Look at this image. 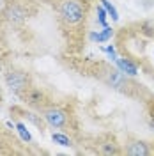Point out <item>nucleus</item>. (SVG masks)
I'll return each mask as SVG.
<instances>
[{
    "label": "nucleus",
    "instance_id": "6",
    "mask_svg": "<svg viewBox=\"0 0 154 156\" xmlns=\"http://www.w3.org/2000/svg\"><path fill=\"white\" fill-rule=\"evenodd\" d=\"M117 64H119V68L122 69L124 73H128V75H136V66L135 64H131L129 60H122V58H117Z\"/></svg>",
    "mask_w": 154,
    "mask_h": 156
},
{
    "label": "nucleus",
    "instance_id": "10",
    "mask_svg": "<svg viewBox=\"0 0 154 156\" xmlns=\"http://www.w3.org/2000/svg\"><path fill=\"white\" fill-rule=\"evenodd\" d=\"M101 4H103V7L106 9V12H108V14H110L112 18H114V20H119V14H117L115 7H114V5H112V4H110L108 0H101Z\"/></svg>",
    "mask_w": 154,
    "mask_h": 156
},
{
    "label": "nucleus",
    "instance_id": "5",
    "mask_svg": "<svg viewBox=\"0 0 154 156\" xmlns=\"http://www.w3.org/2000/svg\"><path fill=\"white\" fill-rule=\"evenodd\" d=\"M25 98H27V101L30 105H41L43 103V94L37 89H29V92L25 94Z\"/></svg>",
    "mask_w": 154,
    "mask_h": 156
},
{
    "label": "nucleus",
    "instance_id": "11",
    "mask_svg": "<svg viewBox=\"0 0 154 156\" xmlns=\"http://www.w3.org/2000/svg\"><path fill=\"white\" fill-rule=\"evenodd\" d=\"M16 128H18V131H19V135H21V138H23L25 142H29V140H30V133L27 131V128L23 126V124H18Z\"/></svg>",
    "mask_w": 154,
    "mask_h": 156
},
{
    "label": "nucleus",
    "instance_id": "7",
    "mask_svg": "<svg viewBox=\"0 0 154 156\" xmlns=\"http://www.w3.org/2000/svg\"><path fill=\"white\" fill-rule=\"evenodd\" d=\"M112 34H114V32H112V29H110V27H105V29H103V32L92 34L90 37L94 39V41H99V43H103V41H108V39L112 37Z\"/></svg>",
    "mask_w": 154,
    "mask_h": 156
},
{
    "label": "nucleus",
    "instance_id": "3",
    "mask_svg": "<svg viewBox=\"0 0 154 156\" xmlns=\"http://www.w3.org/2000/svg\"><path fill=\"white\" fill-rule=\"evenodd\" d=\"M7 83H9V87L12 90H16V92H21V90H25L27 87V83H29V78L25 73H9L7 75Z\"/></svg>",
    "mask_w": 154,
    "mask_h": 156
},
{
    "label": "nucleus",
    "instance_id": "2",
    "mask_svg": "<svg viewBox=\"0 0 154 156\" xmlns=\"http://www.w3.org/2000/svg\"><path fill=\"white\" fill-rule=\"evenodd\" d=\"M43 117H44V121L48 122L50 126H53V128H66L69 122L68 114L62 108H55V107H50L46 110H43Z\"/></svg>",
    "mask_w": 154,
    "mask_h": 156
},
{
    "label": "nucleus",
    "instance_id": "9",
    "mask_svg": "<svg viewBox=\"0 0 154 156\" xmlns=\"http://www.w3.org/2000/svg\"><path fill=\"white\" fill-rule=\"evenodd\" d=\"M103 146H105L103 149H101L103 154H119V153H121V149H119L117 144H114V142H112V144L108 142V144H103Z\"/></svg>",
    "mask_w": 154,
    "mask_h": 156
},
{
    "label": "nucleus",
    "instance_id": "12",
    "mask_svg": "<svg viewBox=\"0 0 154 156\" xmlns=\"http://www.w3.org/2000/svg\"><path fill=\"white\" fill-rule=\"evenodd\" d=\"M97 14H99V23L106 27V12H105V7H99L97 9Z\"/></svg>",
    "mask_w": 154,
    "mask_h": 156
},
{
    "label": "nucleus",
    "instance_id": "1",
    "mask_svg": "<svg viewBox=\"0 0 154 156\" xmlns=\"http://www.w3.org/2000/svg\"><path fill=\"white\" fill-rule=\"evenodd\" d=\"M58 20L66 27H78L85 21V5L83 0H62L57 5Z\"/></svg>",
    "mask_w": 154,
    "mask_h": 156
},
{
    "label": "nucleus",
    "instance_id": "4",
    "mask_svg": "<svg viewBox=\"0 0 154 156\" xmlns=\"http://www.w3.org/2000/svg\"><path fill=\"white\" fill-rule=\"evenodd\" d=\"M149 153H151V151H149L147 144H145V142H142V140L129 142V144H128V147H126V154H129V156H147Z\"/></svg>",
    "mask_w": 154,
    "mask_h": 156
},
{
    "label": "nucleus",
    "instance_id": "8",
    "mask_svg": "<svg viewBox=\"0 0 154 156\" xmlns=\"http://www.w3.org/2000/svg\"><path fill=\"white\" fill-rule=\"evenodd\" d=\"M51 138H53V142H57L60 146H66V147L71 146V138H69L68 135H64V133H53Z\"/></svg>",
    "mask_w": 154,
    "mask_h": 156
},
{
    "label": "nucleus",
    "instance_id": "13",
    "mask_svg": "<svg viewBox=\"0 0 154 156\" xmlns=\"http://www.w3.org/2000/svg\"><path fill=\"white\" fill-rule=\"evenodd\" d=\"M85 2H92V0H85Z\"/></svg>",
    "mask_w": 154,
    "mask_h": 156
}]
</instances>
